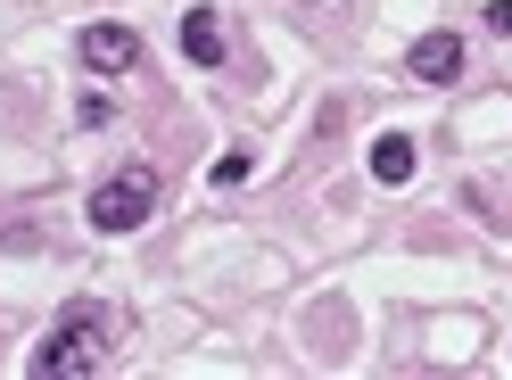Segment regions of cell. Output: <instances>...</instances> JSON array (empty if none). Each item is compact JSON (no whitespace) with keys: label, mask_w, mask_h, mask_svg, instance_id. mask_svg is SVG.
Here are the masks:
<instances>
[{"label":"cell","mask_w":512,"mask_h":380,"mask_svg":"<svg viewBox=\"0 0 512 380\" xmlns=\"http://www.w3.org/2000/svg\"><path fill=\"white\" fill-rule=\"evenodd\" d=\"M405 75H413V83H455V75H463V34H446V25L422 34V42L405 50Z\"/></svg>","instance_id":"obj_4"},{"label":"cell","mask_w":512,"mask_h":380,"mask_svg":"<svg viewBox=\"0 0 512 380\" xmlns=\"http://www.w3.org/2000/svg\"><path fill=\"white\" fill-rule=\"evenodd\" d=\"M488 25H496V34H512V0H488Z\"/></svg>","instance_id":"obj_8"},{"label":"cell","mask_w":512,"mask_h":380,"mask_svg":"<svg viewBox=\"0 0 512 380\" xmlns=\"http://www.w3.org/2000/svg\"><path fill=\"white\" fill-rule=\"evenodd\" d=\"M182 58H190V67H223V58H232L215 9H190V17H182Z\"/></svg>","instance_id":"obj_5"},{"label":"cell","mask_w":512,"mask_h":380,"mask_svg":"<svg viewBox=\"0 0 512 380\" xmlns=\"http://www.w3.org/2000/svg\"><path fill=\"white\" fill-rule=\"evenodd\" d=\"M215 182H223V190L248 182V149H223V157H215Z\"/></svg>","instance_id":"obj_7"},{"label":"cell","mask_w":512,"mask_h":380,"mask_svg":"<svg viewBox=\"0 0 512 380\" xmlns=\"http://www.w3.org/2000/svg\"><path fill=\"white\" fill-rule=\"evenodd\" d=\"M83 215H91V232H108V240H116V232H141L149 215H157V166H149V157L116 166L100 190H91V207H83Z\"/></svg>","instance_id":"obj_2"},{"label":"cell","mask_w":512,"mask_h":380,"mask_svg":"<svg viewBox=\"0 0 512 380\" xmlns=\"http://www.w3.org/2000/svg\"><path fill=\"white\" fill-rule=\"evenodd\" d=\"M116 339H124V314H116V306H100V298H75V306H58L50 339L34 347V372H42V380L108 372V364H116Z\"/></svg>","instance_id":"obj_1"},{"label":"cell","mask_w":512,"mask_h":380,"mask_svg":"<svg viewBox=\"0 0 512 380\" xmlns=\"http://www.w3.org/2000/svg\"><path fill=\"white\" fill-rule=\"evenodd\" d=\"M372 182H413V141L405 133H389V141H372Z\"/></svg>","instance_id":"obj_6"},{"label":"cell","mask_w":512,"mask_h":380,"mask_svg":"<svg viewBox=\"0 0 512 380\" xmlns=\"http://www.w3.org/2000/svg\"><path fill=\"white\" fill-rule=\"evenodd\" d=\"M75 50H83L91 75H133L141 67V34H133V25H83Z\"/></svg>","instance_id":"obj_3"}]
</instances>
